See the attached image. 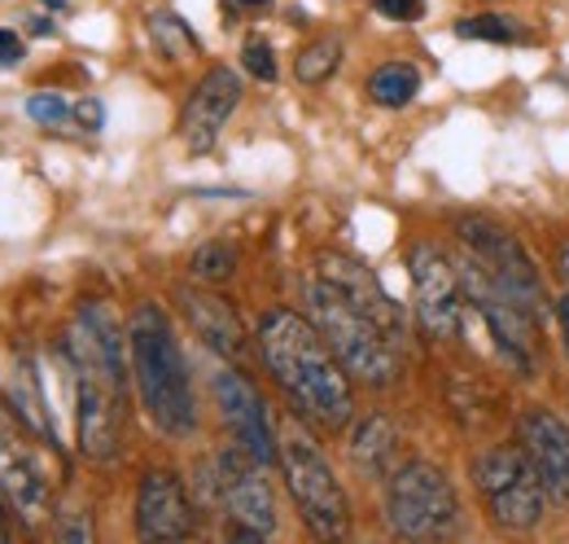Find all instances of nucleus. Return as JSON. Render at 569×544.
<instances>
[{"label":"nucleus","instance_id":"1","mask_svg":"<svg viewBox=\"0 0 569 544\" xmlns=\"http://www.w3.org/2000/svg\"><path fill=\"white\" fill-rule=\"evenodd\" d=\"M306 303H311L315 330L337 352L346 374H355L372 387L394 382L403 312L381 290L372 268H364L355 255L324 251L306 277Z\"/></svg>","mask_w":569,"mask_h":544},{"label":"nucleus","instance_id":"2","mask_svg":"<svg viewBox=\"0 0 569 544\" xmlns=\"http://www.w3.org/2000/svg\"><path fill=\"white\" fill-rule=\"evenodd\" d=\"M259 352H264V365L272 369V378L281 382V391L298 404L302 418H311V422H320L328 431L350 422L355 396H350L346 365L324 343L315 321L298 317L293 308L264 312V321H259Z\"/></svg>","mask_w":569,"mask_h":544},{"label":"nucleus","instance_id":"3","mask_svg":"<svg viewBox=\"0 0 569 544\" xmlns=\"http://www.w3.org/2000/svg\"><path fill=\"white\" fill-rule=\"evenodd\" d=\"M127 352H132V378L141 391V404L149 422L171 435L189 440L198 431V404H193V382L189 365L180 352V338L158 303H141L127 321Z\"/></svg>","mask_w":569,"mask_h":544},{"label":"nucleus","instance_id":"4","mask_svg":"<svg viewBox=\"0 0 569 544\" xmlns=\"http://www.w3.org/2000/svg\"><path fill=\"white\" fill-rule=\"evenodd\" d=\"M277 462H281V475H284V488L302 514V523L324 536V541H337L346 536L350 528V506H346V492L333 475V466L324 462L320 444L298 426L289 422L284 435L277 440Z\"/></svg>","mask_w":569,"mask_h":544},{"label":"nucleus","instance_id":"5","mask_svg":"<svg viewBox=\"0 0 569 544\" xmlns=\"http://www.w3.org/2000/svg\"><path fill=\"white\" fill-rule=\"evenodd\" d=\"M386 523L403 541H438L460 523V501L451 479L429 462H408L390 470L386 484Z\"/></svg>","mask_w":569,"mask_h":544},{"label":"nucleus","instance_id":"6","mask_svg":"<svg viewBox=\"0 0 569 544\" xmlns=\"http://www.w3.org/2000/svg\"><path fill=\"white\" fill-rule=\"evenodd\" d=\"M473 488L482 492L491 519L509 532H531L544 519L548 506V488L535 470V462L526 457V448H509L495 444L487 453L473 457Z\"/></svg>","mask_w":569,"mask_h":544},{"label":"nucleus","instance_id":"7","mask_svg":"<svg viewBox=\"0 0 569 544\" xmlns=\"http://www.w3.org/2000/svg\"><path fill=\"white\" fill-rule=\"evenodd\" d=\"M456 273H460L465 299L482 312V321H487L495 347L504 352V360H513L522 374H535V334H539V317H535L517 295H509V290L487 273V264H482L473 251L456 264Z\"/></svg>","mask_w":569,"mask_h":544},{"label":"nucleus","instance_id":"8","mask_svg":"<svg viewBox=\"0 0 569 544\" xmlns=\"http://www.w3.org/2000/svg\"><path fill=\"white\" fill-rule=\"evenodd\" d=\"M211 497L228 510V536L233 541H268L277 532V501L264 479V466L242 448L228 444L211 462Z\"/></svg>","mask_w":569,"mask_h":544},{"label":"nucleus","instance_id":"9","mask_svg":"<svg viewBox=\"0 0 569 544\" xmlns=\"http://www.w3.org/2000/svg\"><path fill=\"white\" fill-rule=\"evenodd\" d=\"M456 233H460V242L487 264V273L509 295H517L535 317H544V277H539L535 259L526 255V246L500 220H491V215H460Z\"/></svg>","mask_w":569,"mask_h":544},{"label":"nucleus","instance_id":"10","mask_svg":"<svg viewBox=\"0 0 569 544\" xmlns=\"http://www.w3.org/2000/svg\"><path fill=\"white\" fill-rule=\"evenodd\" d=\"M408 273H412L416 317H421L425 334L429 338H456L460 334V312H465V290H460L456 264L434 242H416L408 251Z\"/></svg>","mask_w":569,"mask_h":544},{"label":"nucleus","instance_id":"11","mask_svg":"<svg viewBox=\"0 0 569 544\" xmlns=\"http://www.w3.org/2000/svg\"><path fill=\"white\" fill-rule=\"evenodd\" d=\"M0 492L9 497V506L18 510L22 523L48 519V506H53L48 475H44L35 448L26 444V435L18 431V418H9L4 409H0Z\"/></svg>","mask_w":569,"mask_h":544},{"label":"nucleus","instance_id":"12","mask_svg":"<svg viewBox=\"0 0 569 544\" xmlns=\"http://www.w3.org/2000/svg\"><path fill=\"white\" fill-rule=\"evenodd\" d=\"M211 391H215V404H220V413H224V422L233 431V444H242L268 470L277 462V431H272L264 396L237 369H215Z\"/></svg>","mask_w":569,"mask_h":544},{"label":"nucleus","instance_id":"13","mask_svg":"<svg viewBox=\"0 0 569 544\" xmlns=\"http://www.w3.org/2000/svg\"><path fill=\"white\" fill-rule=\"evenodd\" d=\"M75 431H79V453L88 462H114L119 457V400L123 387L110 382L105 374L75 369Z\"/></svg>","mask_w":569,"mask_h":544},{"label":"nucleus","instance_id":"14","mask_svg":"<svg viewBox=\"0 0 569 544\" xmlns=\"http://www.w3.org/2000/svg\"><path fill=\"white\" fill-rule=\"evenodd\" d=\"M237 106H242V75L233 66H211L198 79V88L180 114V136H185L189 154H211Z\"/></svg>","mask_w":569,"mask_h":544},{"label":"nucleus","instance_id":"15","mask_svg":"<svg viewBox=\"0 0 569 544\" xmlns=\"http://www.w3.org/2000/svg\"><path fill=\"white\" fill-rule=\"evenodd\" d=\"M517 440L526 448V457L535 462L548 497L557 506H569V426L561 413L544 409V404H531L517 422Z\"/></svg>","mask_w":569,"mask_h":544},{"label":"nucleus","instance_id":"16","mask_svg":"<svg viewBox=\"0 0 569 544\" xmlns=\"http://www.w3.org/2000/svg\"><path fill=\"white\" fill-rule=\"evenodd\" d=\"M136 532L141 541H189L193 536V506L185 497L180 475L145 470L136 488Z\"/></svg>","mask_w":569,"mask_h":544},{"label":"nucleus","instance_id":"17","mask_svg":"<svg viewBox=\"0 0 569 544\" xmlns=\"http://www.w3.org/2000/svg\"><path fill=\"white\" fill-rule=\"evenodd\" d=\"M180 308L189 317V325L198 330V338L220 352V356H242L246 352V330L237 321V312L220 299V295H207V290H180Z\"/></svg>","mask_w":569,"mask_h":544},{"label":"nucleus","instance_id":"18","mask_svg":"<svg viewBox=\"0 0 569 544\" xmlns=\"http://www.w3.org/2000/svg\"><path fill=\"white\" fill-rule=\"evenodd\" d=\"M399 457V431L390 426V418L372 413L355 426L350 435V462L368 475V479H390V466Z\"/></svg>","mask_w":569,"mask_h":544},{"label":"nucleus","instance_id":"19","mask_svg":"<svg viewBox=\"0 0 569 544\" xmlns=\"http://www.w3.org/2000/svg\"><path fill=\"white\" fill-rule=\"evenodd\" d=\"M9 409H13V418L31 431V435H40V440H48V444H57V431H53V418L44 413V396H40V382H35V369H31V360L26 356H18L13 360V387H9Z\"/></svg>","mask_w":569,"mask_h":544},{"label":"nucleus","instance_id":"20","mask_svg":"<svg viewBox=\"0 0 569 544\" xmlns=\"http://www.w3.org/2000/svg\"><path fill=\"white\" fill-rule=\"evenodd\" d=\"M416 92H421V70L408 66V62H386V66H377V70L368 75V97H372L377 106H386V110L408 106Z\"/></svg>","mask_w":569,"mask_h":544},{"label":"nucleus","instance_id":"21","mask_svg":"<svg viewBox=\"0 0 569 544\" xmlns=\"http://www.w3.org/2000/svg\"><path fill=\"white\" fill-rule=\"evenodd\" d=\"M342 66V40H333V35H324V40H311L302 53H298V62H293V75H298V84H324L333 70Z\"/></svg>","mask_w":569,"mask_h":544},{"label":"nucleus","instance_id":"22","mask_svg":"<svg viewBox=\"0 0 569 544\" xmlns=\"http://www.w3.org/2000/svg\"><path fill=\"white\" fill-rule=\"evenodd\" d=\"M149 35H154V44H158L167 57H176V62L202 48V44H198V35L189 31V22H185L180 13H167V9L149 13Z\"/></svg>","mask_w":569,"mask_h":544},{"label":"nucleus","instance_id":"23","mask_svg":"<svg viewBox=\"0 0 569 544\" xmlns=\"http://www.w3.org/2000/svg\"><path fill=\"white\" fill-rule=\"evenodd\" d=\"M456 35L460 40H491V44H509V40H522V26L504 13H469L456 22Z\"/></svg>","mask_w":569,"mask_h":544},{"label":"nucleus","instance_id":"24","mask_svg":"<svg viewBox=\"0 0 569 544\" xmlns=\"http://www.w3.org/2000/svg\"><path fill=\"white\" fill-rule=\"evenodd\" d=\"M189 273L198 277V281H228L233 273H237V251L228 246V242H207V246H198L193 251V264H189Z\"/></svg>","mask_w":569,"mask_h":544},{"label":"nucleus","instance_id":"25","mask_svg":"<svg viewBox=\"0 0 569 544\" xmlns=\"http://www.w3.org/2000/svg\"><path fill=\"white\" fill-rule=\"evenodd\" d=\"M242 66H246L255 79L272 84V79H277V53H272V44H268L264 35H246V44H242Z\"/></svg>","mask_w":569,"mask_h":544},{"label":"nucleus","instance_id":"26","mask_svg":"<svg viewBox=\"0 0 569 544\" xmlns=\"http://www.w3.org/2000/svg\"><path fill=\"white\" fill-rule=\"evenodd\" d=\"M26 114H31L40 127H57V123H66L70 106H66L57 92H31V97H26Z\"/></svg>","mask_w":569,"mask_h":544},{"label":"nucleus","instance_id":"27","mask_svg":"<svg viewBox=\"0 0 569 544\" xmlns=\"http://www.w3.org/2000/svg\"><path fill=\"white\" fill-rule=\"evenodd\" d=\"M372 9L394 18V22H416L425 13V0H372Z\"/></svg>","mask_w":569,"mask_h":544},{"label":"nucleus","instance_id":"28","mask_svg":"<svg viewBox=\"0 0 569 544\" xmlns=\"http://www.w3.org/2000/svg\"><path fill=\"white\" fill-rule=\"evenodd\" d=\"M75 119H79V127H88V132H101V123H105V106H101L97 97H83V101L75 106Z\"/></svg>","mask_w":569,"mask_h":544},{"label":"nucleus","instance_id":"29","mask_svg":"<svg viewBox=\"0 0 569 544\" xmlns=\"http://www.w3.org/2000/svg\"><path fill=\"white\" fill-rule=\"evenodd\" d=\"M22 53H26V48H22V40H18L13 31H4V26H0V70H13V66L22 62Z\"/></svg>","mask_w":569,"mask_h":544},{"label":"nucleus","instance_id":"30","mask_svg":"<svg viewBox=\"0 0 569 544\" xmlns=\"http://www.w3.org/2000/svg\"><path fill=\"white\" fill-rule=\"evenodd\" d=\"M557 317H561V330L569 334V286H566V295H561V303H557Z\"/></svg>","mask_w":569,"mask_h":544},{"label":"nucleus","instance_id":"31","mask_svg":"<svg viewBox=\"0 0 569 544\" xmlns=\"http://www.w3.org/2000/svg\"><path fill=\"white\" fill-rule=\"evenodd\" d=\"M31 31H35V35H48V31H53V22H48V18H31Z\"/></svg>","mask_w":569,"mask_h":544},{"label":"nucleus","instance_id":"32","mask_svg":"<svg viewBox=\"0 0 569 544\" xmlns=\"http://www.w3.org/2000/svg\"><path fill=\"white\" fill-rule=\"evenodd\" d=\"M561 277H566V286H569V242L561 246Z\"/></svg>","mask_w":569,"mask_h":544},{"label":"nucleus","instance_id":"33","mask_svg":"<svg viewBox=\"0 0 569 544\" xmlns=\"http://www.w3.org/2000/svg\"><path fill=\"white\" fill-rule=\"evenodd\" d=\"M9 541V523H4V501H0V544Z\"/></svg>","mask_w":569,"mask_h":544},{"label":"nucleus","instance_id":"34","mask_svg":"<svg viewBox=\"0 0 569 544\" xmlns=\"http://www.w3.org/2000/svg\"><path fill=\"white\" fill-rule=\"evenodd\" d=\"M233 4H268V0H233Z\"/></svg>","mask_w":569,"mask_h":544},{"label":"nucleus","instance_id":"35","mask_svg":"<svg viewBox=\"0 0 569 544\" xmlns=\"http://www.w3.org/2000/svg\"><path fill=\"white\" fill-rule=\"evenodd\" d=\"M566 352H569V334H566Z\"/></svg>","mask_w":569,"mask_h":544}]
</instances>
